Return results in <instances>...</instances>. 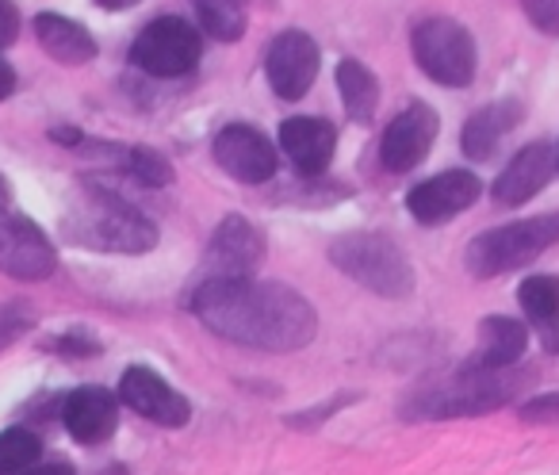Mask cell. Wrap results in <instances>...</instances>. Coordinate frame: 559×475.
<instances>
[{
	"mask_svg": "<svg viewBox=\"0 0 559 475\" xmlns=\"http://www.w3.org/2000/svg\"><path fill=\"white\" fill-rule=\"evenodd\" d=\"M551 177H556V146L533 142V146L518 150V154L510 157V165L498 173L495 203H502V207H521V203L533 200Z\"/></svg>",
	"mask_w": 559,
	"mask_h": 475,
	"instance_id": "cell-15",
	"label": "cell"
},
{
	"mask_svg": "<svg viewBox=\"0 0 559 475\" xmlns=\"http://www.w3.org/2000/svg\"><path fill=\"white\" fill-rule=\"evenodd\" d=\"M27 330H32V314L24 307H0V349H9Z\"/></svg>",
	"mask_w": 559,
	"mask_h": 475,
	"instance_id": "cell-26",
	"label": "cell"
},
{
	"mask_svg": "<svg viewBox=\"0 0 559 475\" xmlns=\"http://www.w3.org/2000/svg\"><path fill=\"white\" fill-rule=\"evenodd\" d=\"M521 4L533 27H540L544 35H559V0H521Z\"/></svg>",
	"mask_w": 559,
	"mask_h": 475,
	"instance_id": "cell-27",
	"label": "cell"
},
{
	"mask_svg": "<svg viewBox=\"0 0 559 475\" xmlns=\"http://www.w3.org/2000/svg\"><path fill=\"white\" fill-rule=\"evenodd\" d=\"M119 399H123L134 414H142V418L157 421V426H169V429L188 426V418H192L188 399L180 395V391H173L169 383L157 372H150V368H127L123 380H119Z\"/></svg>",
	"mask_w": 559,
	"mask_h": 475,
	"instance_id": "cell-14",
	"label": "cell"
},
{
	"mask_svg": "<svg viewBox=\"0 0 559 475\" xmlns=\"http://www.w3.org/2000/svg\"><path fill=\"white\" fill-rule=\"evenodd\" d=\"M556 169H559V146H556Z\"/></svg>",
	"mask_w": 559,
	"mask_h": 475,
	"instance_id": "cell-35",
	"label": "cell"
},
{
	"mask_svg": "<svg viewBox=\"0 0 559 475\" xmlns=\"http://www.w3.org/2000/svg\"><path fill=\"white\" fill-rule=\"evenodd\" d=\"M39 456H43L39 434H32V429H20V426L0 434V475L20 472V467L35 464Z\"/></svg>",
	"mask_w": 559,
	"mask_h": 475,
	"instance_id": "cell-24",
	"label": "cell"
},
{
	"mask_svg": "<svg viewBox=\"0 0 559 475\" xmlns=\"http://www.w3.org/2000/svg\"><path fill=\"white\" fill-rule=\"evenodd\" d=\"M556 242H559V215H536V218H521V223L495 226V230L479 234L467 246V273L479 276V281L513 273V269L533 265Z\"/></svg>",
	"mask_w": 559,
	"mask_h": 475,
	"instance_id": "cell-4",
	"label": "cell"
},
{
	"mask_svg": "<svg viewBox=\"0 0 559 475\" xmlns=\"http://www.w3.org/2000/svg\"><path fill=\"white\" fill-rule=\"evenodd\" d=\"M414 58H418L421 73L433 78L437 85L464 88L475 81V39L467 27H460L449 16H433L426 24L414 27Z\"/></svg>",
	"mask_w": 559,
	"mask_h": 475,
	"instance_id": "cell-6",
	"label": "cell"
},
{
	"mask_svg": "<svg viewBox=\"0 0 559 475\" xmlns=\"http://www.w3.org/2000/svg\"><path fill=\"white\" fill-rule=\"evenodd\" d=\"M12 88H16V73H12L9 62H0V100H9Z\"/></svg>",
	"mask_w": 559,
	"mask_h": 475,
	"instance_id": "cell-31",
	"label": "cell"
},
{
	"mask_svg": "<svg viewBox=\"0 0 559 475\" xmlns=\"http://www.w3.org/2000/svg\"><path fill=\"white\" fill-rule=\"evenodd\" d=\"M521 418L525 421H559V391L556 395L528 399V403L521 406Z\"/></svg>",
	"mask_w": 559,
	"mask_h": 475,
	"instance_id": "cell-28",
	"label": "cell"
},
{
	"mask_svg": "<svg viewBox=\"0 0 559 475\" xmlns=\"http://www.w3.org/2000/svg\"><path fill=\"white\" fill-rule=\"evenodd\" d=\"M200 55V35L180 16H162L154 24H146L131 47V62L150 78H185V73L195 70Z\"/></svg>",
	"mask_w": 559,
	"mask_h": 475,
	"instance_id": "cell-7",
	"label": "cell"
},
{
	"mask_svg": "<svg viewBox=\"0 0 559 475\" xmlns=\"http://www.w3.org/2000/svg\"><path fill=\"white\" fill-rule=\"evenodd\" d=\"M104 475H127L123 467H111V472H104Z\"/></svg>",
	"mask_w": 559,
	"mask_h": 475,
	"instance_id": "cell-34",
	"label": "cell"
},
{
	"mask_svg": "<svg viewBox=\"0 0 559 475\" xmlns=\"http://www.w3.org/2000/svg\"><path fill=\"white\" fill-rule=\"evenodd\" d=\"M58 258L50 238L12 207V200L0 203V269L16 281H47L55 273Z\"/></svg>",
	"mask_w": 559,
	"mask_h": 475,
	"instance_id": "cell-8",
	"label": "cell"
},
{
	"mask_svg": "<svg viewBox=\"0 0 559 475\" xmlns=\"http://www.w3.org/2000/svg\"><path fill=\"white\" fill-rule=\"evenodd\" d=\"M16 35H20L16 4H12V0H0V50L12 47V43H16Z\"/></svg>",
	"mask_w": 559,
	"mask_h": 475,
	"instance_id": "cell-29",
	"label": "cell"
},
{
	"mask_svg": "<svg viewBox=\"0 0 559 475\" xmlns=\"http://www.w3.org/2000/svg\"><path fill=\"white\" fill-rule=\"evenodd\" d=\"M479 188L483 185L475 173L449 169V173H437V177L421 180V185L406 195V207H411V215L418 218L421 226H437L472 207V203L479 200Z\"/></svg>",
	"mask_w": 559,
	"mask_h": 475,
	"instance_id": "cell-11",
	"label": "cell"
},
{
	"mask_svg": "<svg viewBox=\"0 0 559 475\" xmlns=\"http://www.w3.org/2000/svg\"><path fill=\"white\" fill-rule=\"evenodd\" d=\"M261 261H264V234L249 218L226 215L218 223V230L211 234L203 281L207 276H253L261 269Z\"/></svg>",
	"mask_w": 559,
	"mask_h": 475,
	"instance_id": "cell-10",
	"label": "cell"
},
{
	"mask_svg": "<svg viewBox=\"0 0 559 475\" xmlns=\"http://www.w3.org/2000/svg\"><path fill=\"white\" fill-rule=\"evenodd\" d=\"M264 73L280 100H304L319 78V43L307 32H284L264 55Z\"/></svg>",
	"mask_w": 559,
	"mask_h": 475,
	"instance_id": "cell-9",
	"label": "cell"
},
{
	"mask_svg": "<svg viewBox=\"0 0 559 475\" xmlns=\"http://www.w3.org/2000/svg\"><path fill=\"white\" fill-rule=\"evenodd\" d=\"M4 200H12V195H9V185H4V177H0V203H4Z\"/></svg>",
	"mask_w": 559,
	"mask_h": 475,
	"instance_id": "cell-33",
	"label": "cell"
},
{
	"mask_svg": "<svg viewBox=\"0 0 559 475\" xmlns=\"http://www.w3.org/2000/svg\"><path fill=\"white\" fill-rule=\"evenodd\" d=\"M192 311L211 334L246 349L296 353L319 334V314L296 288L253 276H207L195 288Z\"/></svg>",
	"mask_w": 559,
	"mask_h": 475,
	"instance_id": "cell-1",
	"label": "cell"
},
{
	"mask_svg": "<svg viewBox=\"0 0 559 475\" xmlns=\"http://www.w3.org/2000/svg\"><path fill=\"white\" fill-rule=\"evenodd\" d=\"M337 88H342L349 119L372 123L376 104H380V81L372 78V70H368L365 62H357V58H345V62L337 66Z\"/></svg>",
	"mask_w": 559,
	"mask_h": 475,
	"instance_id": "cell-22",
	"label": "cell"
},
{
	"mask_svg": "<svg viewBox=\"0 0 559 475\" xmlns=\"http://www.w3.org/2000/svg\"><path fill=\"white\" fill-rule=\"evenodd\" d=\"M35 35H39V47L62 66H85L96 58L93 35H88L81 24H73V20L55 16V12L35 16Z\"/></svg>",
	"mask_w": 559,
	"mask_h": 475,
	"instance_id": "cell-19",
	"label": "cell"
},
{
	"mask_svg": "<svg viewBox=\"0 0 559 475\" xmlns=\"http://www.w3.org/2000/svg\"><path fill=\"white\" fill-rule=\"evenodd\" d=\"M280 146H284L288 162L296 165V173L319 177V173L330 169V157H334V150H337V131L326 119L296 116L280 123Z\"/></svg>",
	"mask_w": 559,
	"mask_h": 475,
	"instance_id": "cell-16",
	"label": "cell"
},
{
	"mask_svg": "<svg viewBox=\"0 0 559 475\" xmlns=\"http://www.w3.org/2000/svg\"><path fill=\"white\" fill-rule=\"evenodd\" d=\"M62 421L73 434V441L81 444H100L116 434L119 421V403L111 391L104 388H78L62 403Z\"/></svg>",
	"mask_w": 559,
	"mask_h": 475,
	"instance_id": "cell-17",
	"label": "cell"
},
{
	"mask_svg": "<svg viewBox=\"0 0 559 475\" xmlns=\"http://www.w3.org/2000/svg\"><path fill=\"white\" fill-rule=\"evenodd\" d=\"M127 169H131V177L146 188H165L173 180V165L146 146H134L131 154H127Z\"/></svg>",
	"mask_w": 559,
	"mask_h": 475,
	"instance_id": "cell-25",
	"label": "cell"
},
{
	"mask_svg": "<svg viewBox=\"0 0 559 475\" xmlns=\"http://www.w3.org/2000/svg\"><path fill=\"white\" fill-rule=\"evenodd\" d=\"M528 376L513 368H464L452 383L414 403V418H460V414H483L510 403L525 391Z\"/></svg>",
	"mask_w": 559,
	"mask_h": 475,
	"instance_id": "cell-5",
	"label": "cell"
},
{
	"mask_svg": "<svg viewBox=\"0 0 559 475\" xmlns=\"http://www.w3.org/2000/svg\"><path fill=\"white\" fill-rule=\"evenodd\" d=\"M200 27L218 43H238L246 32V4L241 0H192Z\"/></svg>",
	"mask_w": 559,
	"mask_h": 475,
	"instance_id": "cell-23",
	"label": "cell"
},
{
	"mask_svg": "<svg viewBox=\"0 0 559 475\" xmlns=\"http://www.w3.org/2000/svg\"><path fill=\"white\" fill-rule=\"evenodd\" d=\"M12 475H73V467L62 464V460H55V464H27V467H20V472H12Z\"/></svg>",
	"mask_w": 559,
	"mask_h": 475,
	"instance_id": "cell-30",
	"label": "cell"
},
{
	"mask_svg": "<svg viewBox=\"0 0 559 475\" xmlns=\"http://www.w3.org/2000/svg\"><path fill=\"white\" fill-rule=\"evenodd\" d=\"M96 4L108 12H123V9H131V4H139V0H96Z\"/></svg>",
	"mask_w": 559,
	"mask_h": 475,
	"instance_id": "cell-32",
	"label": "cell"
},
{
	"mask_svg": "<svg viewBox=\"0 0 559 475\" xmlns=\"http://www.w3.org/2000/svg\"><path fill=\"white\" fill-rule=\"evenodd\" d=\"M66 238L96 253H150L157 246V226L123 195L88 188L66 215Z\"/></svg>",
	"mask_w": 559,
	"mask_h": 475,
	"instance_id": "cell-2",
	"label": "cell"
},
{
	"mask_svg": "<svg viewBox=\"0 0 559 475\" xmlns=\"http://www.w3.org/2000/svg\"><path fill=\"white\" fill-rule=\"evenodd\" d=\"M215 162L241 185H264L276 173V150L261 131L246 123H230L215 134Z\"/></svg>",
	"mask_w": 559,
	"mask_h": 475,
	"instance_id": "cell-13",
	"label": "cell"
},
{
	"mask_svg": "<svg viewBox=\"0 0 559 475\" xmlns=\"http://www.w3.org/2000/svg\"><path fill=\"white\" fill-rule=\"evenodd\" d=\"M437 111L429 104H411L406 111H399L388 123L380 142V162L388 165L391 173H411L414 165L426 162L429 146L437 139Z\"/></svg>",
	"mask_w": 559,
	"mask_h": 475,
	"instance_id": "cell-12",
	"label": "cell"
},
{
	"mask_svg": "<svg viewBox=\"0 0 559 475\" xmlns=\"http://www.w3.org/2000/svg\"><path fill=\"white\" fill-rule=\"evenodd\" d=\"M525 349H528V330L518 319L495 314V319L479 322V357L472 360V368H513Z\"/></svg>",
	"mask_w": 559,
	"mask_h": 475,
	"instance_id": "cell-20",
	"label": "cell"
},
{
	"mask_svg": "<svg viewBox=\"0 0 559 475\" xmlns=\"http://www.w3.org/2000/svg\"><path fill=\"white\" fill-rule=\"evenodd\" d=\"M330 261L342 269L349 281H357L360 288L376 292L383 299H406L414 292V269L406 261V253L391 242L388 234H345L337 238Z\"/></svg>",
	"mask_w": 559,
	"mask_h": 475,
	"instance_id": "cell-3",
	"label": "cell"
},
{
	"mask_svg": "<svg viewBox=\"0 0 559 475\" xmlns=\"http://www.w3.org/2000/svg\"><path fill=\"white\" fill-rule=\"evenodd\" d=\"M518 304L540 334L544 349L559 353V281L556 276H528L518 288Z\"/></svg>",
	"mask_w": 559,
	"mask_h": 475,
	"instance_id": "cell-21",
	"label": "cell"
},
{
	"mask_svg": "<svg viewBox=\"0 0 559 475\" xmlns=\"http://www.w3.org/2000/svg\"><path fill=\"white\" fill-rule=\"evenodd\" d=\"M525 119V108L521 100H498V104H487L479 108L464 127V154L475 157V162H490L498 150V142L513 131V127Z\"/></svg>",
	"mask_w": 559,
	"mask_h": 475,
	"instance_id": "cell-18",
	"label": "cell"
}]
</instances>
